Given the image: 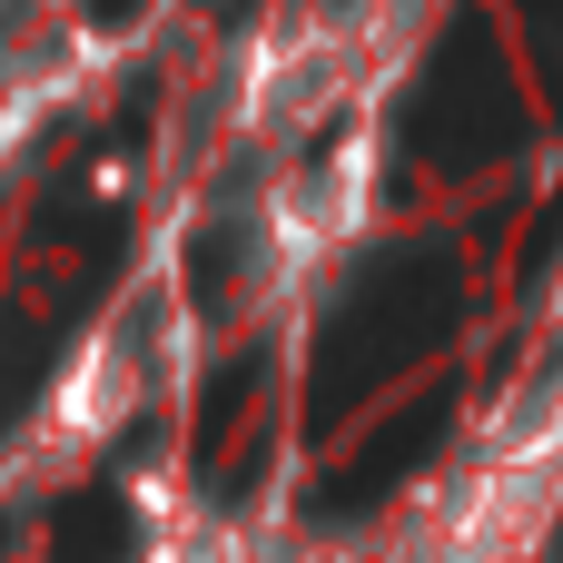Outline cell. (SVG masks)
Returning <instances> with one entry per match:
<instances>
[{
    "instance_id": "obj_1",
    "label": "cell",
    "mask_w": 563,
    "mask_h": 563,
    "mask_svg": "<svg viewBox=\"0 0 563 563\" xmlns=\"http://www.w3.org/2000/svg\"><path fill=\"white\" fill-rule=\"evenodd\" d=\"M426 20H435V0H277L267 89H307V129H317L336 99H356L376 69H396Z\"/></svg>"
}]
</instances>
